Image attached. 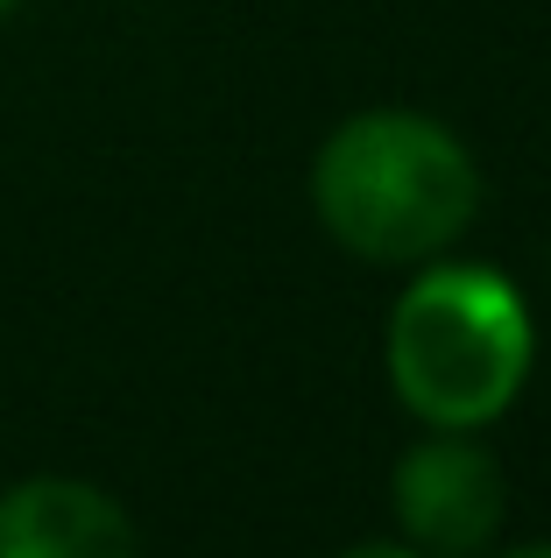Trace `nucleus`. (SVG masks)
<instances>
[{
    "mask_svg": "<svg viewBox=\"0 0 551 558\" xmlns=\"http://www.w3.org/2000/svg\"><path fill=\"white\" fill-rule=\"evenodd\" d=\"M311 205L360 262H431L467 233L481 205V170L425 113L375 107L332 128L311 163Z\"/></svg>",
    "mask_w": 551,
    "mask_h": 558,
    "instance_id": "obj_1",
    "label": "nucleus"
},
{
    "mask_svg": "<svg viewBox=\"0 0 551 558\" xmlns=\"http://www.w3.org/2000/svg\"><path fill=\"white\" fill-rule=\"evenodd\" d=\"M538 354L516 283L488 262L431 269L396 298L389 318V381L439 432H474L516 403Z\"/></svg>",
    "mask_w": 551,
    "mask_h": 558,
    "instance_id": "obj_2",
    "label": "nucleus"
},
{
    "mask_svg": "<svg viewBox=\"0 0 551 558\" xmlns=\"http://www.w3.org/2000/svg\"><path fill=\"white\" fill-rule=\"evenodd\" d=\"M510 517V488L488 446L467 432H439L396 460V523L411 531L417 551L474 558Z\"/></svg>",
    "mask_w": 551,
    "mask_h": 558,
    "instance_id": "obj_3",
    "label": "nucleus"
},
{
    "mask_svg": "<svg viewBox=\"0 0 551 558\" xmlns=\"http://www.w3.org/2000/svg\"><path fill=\"white\" fill-rule=\"evenodd\" d=\"M0 558H142V545L107 488L42 474L0 495Z\"/></svg>",
    "mask_w": 551,
    "mask_h": 558,
    "instance_id": "obj_4",
    "label": "nucleus"
},
{
    "mask_svg": "<svg viewBox=\"0 0 551 558\" xmlns=\"http://www.w3.org/2000/svg\"><path fill=\"white\" fill-rule=\"evenodd\" d=\"M340 558H425V551H411V545H354V551H340Z\"/></svg>",
    "mask_w": 551,
    "mask_h": 558,
    "instance_id": "obj_5",
    "label": "nucleus"
},
{
    "mask_svg": "<svg viewBox=\"0 0 551 558\" xmlns=\"http://www.w3.org/2000/svg\"><path fill=\"white\" fill-rule=\"evenodd\" d=\"M502 558H551V545H524V551H502Z\"/></svg>",
    "mask_w": 551,
    "mask_h": 558,
    "instance_id": "obj_6",
    "label": "nucleus"
},
{
    "mask_svg": "<svg viewBox=\"0 0 551 558\" xmlns=\"http://www.w3.org/2000/svg\"><path fill=\"white\" fill-rule=\"evenodd\" d=\"M8 8H14V0H0V14H8Z\"/></svg>",
    "mask_w": 551,
    "mask_h": 558,
    "instance_id": "obj_7",
    "label": "nucleus"
}]
</instances>
